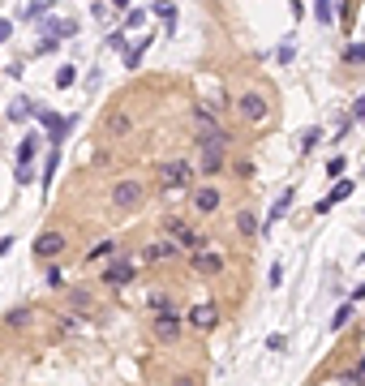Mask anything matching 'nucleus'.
Listing matches in <instances>:
<instances>
[{"label": "nucleus", "instance_id": "obj_33", "mask_svg": "<svg viewBox=\"0 0 365 386\" xmlns=\"http://www.w3.org/2000/svg\"><path fill=\"white\" fill-rule=\"evenodd\" d=\"M348 322H352V305H339V309H335V318H331V330L339 335V330H344Z\"/></svg>", "mask_w": 365, "mask_h": 386}, {"label": "nucleus", "instance_id": "obj_2", "mask_svg": "<svg viewBox=\"0 0 365 386\" xmlns=\"http://www.w3.org/2000/svg\"><path fill=\"white\" fill-rule=\"evenodd\" d=\"M189 185H198V168H193L189 159H181V154L159 168V189L163 193H185Z\"/></svg>", "mask_w": 365, "mask_h": 386}, {"label": "nucleus", "instance_id": "obj_45", "mask_svg": "<svg viewBox=\"0 0 365 386\" xmlns=\"http://www.w3.org/2000/svg\"><path fill=\"white\" fill-rule=\"evenodd\" d=\"M90 163H95V168H108V163H112V154H108V150H95V154H90Z\"/></svg>", "mask_w": 365, "mask_h": 386}, {"label": "nucleus", "instance_id": "obj_32", "mask_svg": "<svg viewBox=\"0 0 365 386\" xmlns=\"http://www.w3.org/2000/svg\"><path fill=\"white\" fill-rule=\"evenodd\" d=\"M168 386H202V373H193V369H181L168 378Z\"/></svg>", "mask_w": 365, "mask_h": 386}, {"label": "nucleus", "instance_id": "obj_34", "mask_svg": "<svg viewBox=\"0 0 365 386\" xmlns=\"http://www.w3.org/2000/svg\"><path fill=\"white\" fill-rule=\"evenodd\" d=\"M142 26H146V9H125V31H142Z\"/></svg>", "mask_w": 365, "mask_h": 386}, {"label": "nucleus", "instance_id": "obj_47", "mask_svg": "<svg viewBox=\"0 0 365 386\" xmlns=\"http://www.w3.org/2000/svg\"><path fill=\"white\" fill-rule=\"evenodd\" d=\"M9 35H13V22H0V43H9Z\"/></svg>", "mask_w": 365, "mask_h": 386}, {"label": "nucleus", "instance_id": "obj_44", "mask_svg": "<svg viewBox=\"0 0 365 386\" xmlns=\"http://www.w3.org/2000/svg\"><path fill=\"white\" fill-rule=\"evenodd\" d=\"M168 305H172V296H168V292H151V309H168Z\"/></svg>", "mask_w": 365, "mask_h": 386}, {"label": "nucleus", "instance_id": "obj_38", "mask_svg": "<svg viewBox=\"0 0 365 386\" xmlns=\"http://www.w3.org/2000/svg\"><path fill=\"white\" fill-rule=\"evenodd\" d=\"M344 168H348V159H344V154H335V159L327 163V176H331V180H339V176H344Z\"/></svg>", "mask_w": 365, "mask_h": 386}, {"label": "nucleus", "instance_id": "obj_22", "mask_svg": "<svg viewBox=\"0 0 365 386\" xmlns=\"http://www.w3.org/2000/svg\"><path fill=\"white\" fill-rule=\"evenodd\" d=\"M185 227H189V219H185V215H163V219H159V236H172V241H177Z\"/></svg>", "mask_w": 365, "mask_h": 386}, {"label": "nucleus", "instance_id": "obj_18", "mask_svg": "<svg viewBox=\"0 0 365 386\" xmlns=\"http://www.w3.org/2000/svg\"><path fill=\"white\" fill-rule=\"evenodd\" d=\"M39 150H43V138H39V134H26V138H22V146H17V163H22V168H31Z\"/></svg>", "mask_w": 365, "mask_h": 386}, {"label": "nucleus", "instance_id": "obj_11", "mask_svg": "<svg viewBox=\"0 0 365 386\" xmlns=\"http://www.w3.org/2000/svg\"><path fill=\"white\" fill-rule=\"evenodd\" d=\"M185 326H189V330H198V335H211V330L219 326V305H215V300L193 305L189 314H185Z\"/></svg>", "mask_w": 365, "mask_h": 386}, {"label": "nucleus", "instance_id": "obj_28", "mask_svg": "<svg viewBox=\"0 0 365 386\" xmlns=\"http://www.w3.org/2000/svg\"><path fill=\"white\" fill-rule=\"evenodd\" d=\"M73 82H78V69H73V65H60V69H56V77H52V86H60V90H69Z\"/></svg>", "mask_w": 365, "mask_h": 386}, {"label": "nucleus", "instance_id": "obj_29", "mask_svg": "<svg viewBox=\"0 0 365 386\" xmlns=\"http://www.w3.org/2000/svg\"><path fill=\"white\" fill-rule=\"evenodd\" d=\"M314 17H318L323 26L335 22V0H314Z\"/></svg>", "mask_w": 365, "mask_h": 386}, {"label": "nucleus", "instance_id": "obj_39", "mask_svg": "<svg viewBox=\"0 0 365 386\" xmlns=\"http://www.w3.org/2000/svg\"><path fill=\"white\" fill-rule=\"evenodd\" d=\"M90 17H95V22H108L112 13H108V5H104V0H90Z\"/></svg>", "mask_w": 365, "mask_h": 386}, {"label": "nucleus", "instance_id": "obj_10", "mask_svg": "<svg viewBox=\"0 0 365 386\" xmlns=\"http://www.w3.org/2000/svg\"><path fill=\"white\" fill-rule=\"evenodd\" d=\"M189 266H193V275L215 279V275H224V271H228V257H224V253H211V249L202 245V249H193V253H189Z\"/></svg>", "mask_w": 365, "mask_h": 386}, {"label": "nucleus", "instance_id": "obj_52", "mask_svg": "<svg viewBox=\"0 0 365 386\" xmlns=\"http://www.w3.org/2000/svg\"><path fill=\"white\" fill-rule=\"evenodd\" d=\"M361 180H365V168H361Z\"/></svg>", "mask_w": 365, "mask_h": 386}, {"label": "nucleus", "instance_id": "obj_13", "mask_svg": "<svg viewBox=\"0 0 365 386\" xmlns=\"http://www.w3.org/2000/svg\"><path fill=\"white\" fill-rule=\"evenodd\" d=\"M352 189H357V180H344V176H339V185H331V193H327V198H323L318 206H314V215H327L331 206L348 202V198H352Z\"/></svg>", "mask_w": 365, "mask_h": 386}, {"label": "nucleus", "instance_id": "obj_4", "mask_svg": "<svg viewBox=\"0 0 365 386\" xmlns=\"http://www.w3.org/2000/svg\"><path fill=\"white\" fill-rule=\"evenodd\" d=\"M151 335H155V344L172 348V344H181V335H185V318L177 314L172 305H168V309H155V318H151Z\"/></svg>", "mask_w": 365, "mask_h": 386}, {"label": "nucleus", "instance_id": "obj_49", "mask_svg": "<svg viewBox=\"0 0 365 386\" xmlns=\"http://www.w3.org/2000/svg\"><path fill=\"white\" fill-rule=\"evenodd\" d=\"M13 249V236H0V253H9Z\"/></svg>", "mask_w": 365, "mask_h": 386}, {"label": "nucleus", "instance_id": "obj_21", "mask_svg": "<svg viewBox=\"0 0 365 386\" xmlns=\"http://www.w3.org/2000/svg\"><path fill=\"white\" fill-rule=\"evenodd\" d=\"M215 129H219L215 112H211V108H202V103H198V108H193V134H215Z\"/></svg>", "mask_w": 365, "mask_h": 386}, {"label": "nucleus", "instance_id": "obj_36", "mask_svg": "<svg viewBox=\"0 0 365 386\" xmlns=\"http://www.w3.org/2000/svg\"><path fill=\"white\" fill-rule=\"evenodd\" d=\"M56 47H60V39H56V35H43V39H39V47H35V56H52Z\"/></svg>", "mask_w": 365, "mask_h": 386}, {"label": "nucleus", "instance_id": "obj_42", "mask_svg": "<svg viewBox=\"0 0 365 386\" xmlns=\"http://www.w3.org/2000/svg\"><path fill=\"white\" fill-rule=\"evenodd\" d=\"M292 56H297V43H292V39H284V43H279V61H284V65H288V61H292Z\"/></svg>", "mask_w": 365, "mask_h": 386}, {"label": "nucleus", "instance_id": "obj_24", "mask_svg": "<svg viewBox=\"0 0 365 386\" xmlns=\"http://www.w3.org/2000/svg\"><path fill=\"white\" fill-rule=\"evenodd\" d=\"M116 249H120V245H116V241H95V245H90V249H86V262H90V266H95V262H104V257H112V253H116Z\"/></svg>", "mask_w": 365, "mask_h": 386}, {"label": "nucleus", "instance_id": "obj_9", "mask_svg": "<svg viewBox=\"0 0 365 386\" xmlns=\"http://www.w3.org/2000/svg\"><path fill=\"white\" fill-rule=\"evenodd\" d=\"M185 249L172 241V236H159L151 245H142V266H163V262H177Z\"/></svg>", "mask_w": 365, "mask_h": 386}, {"label": "nucleus", "instance_id": "obj_14", "mask_svg": "<svg viewBox=\"0 0 365 386\" xmlns=\"http://www.w3.org/2000/svg\"><path fill=\"white\" fill-rule=\"evenodd\" d=\"M232 134L228 129H215V134H198V154H228Z\"/></svg>", "mask_w": 365, "mask_h": 386}, {"label": "nucleus", "instance_id": "obj_43", "mask_svg": "<svg viewBox=\"0 0 365 386\" xmlns=\"http://www.w3.org/2000/svg\"><path fill=\"white\" fill-rule=\"evenodd\" d=\"M352 9H357V0H344V13H339V26H344V31L352 26Z\"/></svg>", "mask_w": 365, "mask_h": 386}, {"label": "nucleus", "instance_id": "obj_26", "mask_svg": "<svg viewBox=\"0 0 365 386\" xmlns=\"http://www.w3.org/2000/svg\"><path fill=\"white\" fill-rule=\"evenodd\" d=\"M146 47H151V39H142V43H133V47H125V69L133 73L138 65H142V56H146Z\"/></svg>", "mask_w": 365, "mask_h": 386}, {"label": "nucleus", "instance_id": "obj_30", "mask_svg": "<svg viewBox=\"0 0 365 386\" xmlns=\"http://www.w3.org/2000/svg\"><path fill=\"white\" fill-rule=\"evenodd\" d=\"M47 9H52V0H31L22 17H26V22H43V17H47Z\"/></svg>", "mask_w": 365, "mask_h": 386}, {"label": "nucleus", "instance_id": "obj_16", "mask_svg": "<svg viewBox=\"0 0 365 386\" xmlns=\"http://www.w3.org/2000/svg\"><path fill=\"white\" fill-rule=\"evenodd\" d=\"M232 223H236V236H241V241H258L262 223H258V215H254V211H236V219H232Z\"/></svg>", "mask_w": 365, "mask_h": 386}, {"label": "nucleus", "instance_id": "obj_31", "mask_svg": "<svg viewBox=\"0 0 365 386\" xmlns=\"http://www.w3.org/2000/svg\"><path fill=\"white\" fill-rule=\"evenodd\" d=\"M339 61L344 65H365V43H348L344 51H339Z\"/></svg>", "mask_w": 365, "mask_h": 386}, {"label": "nucleus", "instance_id": "obj_25", "mask_svg": "<svg viewBox=\"0 0 365 386\" xmlns=\"http://www.w3.org/2000/svg\"><path fill=\"white\" fill-rule=\"evenodd\" d=\"M339 386H365V352L357 356V365L348 373H339Z\"/></svg>", "mask_w": 365, "mask_h": 386}, {"label": "nucleus", "instance_id": "obj_48", "mask_svg": "<svg viewBox=\"0 0 365 386\" xmlns=\"http://www.w3.org/2000/svg\"><path fill=\"white\" fill-rule=\"evenodd\" d=\"M352 116H365V95H361L357 103H352Z\"/></svg>", "mask_w": 365, "mask_h": 386}, {"label": "nucleus", "instance_id": "obj_41", "mask_svg": "<svg viewBox=\"0 0 365 386\" xmlns=\"http://www.w3.org/2000/svg\"><path fill=\"white\" fill-rule=\"evenodd\" d=\"M108 47H116V51H125V47H129L125 31H112V35H108Z\"/></svg>", "mask_w": 365, "mask_h": 386}, {"label": "nucleus", "instance_id": "obj_50", "mask_svg": "<svg viewBox=\"0 0 365 386\" xmlns=\"http://www.w3.org/2000/svg\"><path fill=\"white\" fill-rule=\"evenodd\" d=\"M112 5H116V9H120V13H125V9H129V0H112Z\"/></svg>", "mask_w": 365, "mask_h": 386}, {"label": "nucleus", "instance_id": "obj_20", "mask_svg": "<svg viewBox=\"0 0 365 386\" xmlns=\"http://www.w3.org/2000/svg\"><path fill=\"white\" fill-rule=\"evenodd\" d=\"M31 112H39V103H35L31 95H17V99L9 103V120H17V124H22V120H26Z\"/></svg>", "mask_w": 365, "mask_h": 386}, {"label": "nucleus", "instance_id": "obj_35", "mask_svg": "<svg viewBox=\"0 0 365 386\" xmlns=\"http://www.w3.org/2000/svg\"><path fill=\"white\" fill-rule=\"evenodd\" d=\"M47 288H52V292H60V288H65V271H60L56 262H47Z\"/></svg>", "mask_w": 365, "mask_h": 386}, {"label": "nucleus", "instance_id": "obj_8", "mask_svg": "<svg viewBox=\"0 0 365 386\" xmlns=\"http://www.w3.org/2000/svg\"><path fill=\"white\" fill-rule=\"evenodd\" d=\"M133 129H138V116H133L129 108H112V112L99 120V134H104V138H112V142L133 138Z\"/></svg>", "mask_w": 365, "mask_h": 386}, {"label": "nucleus", "instance_id": "obj_40", "mask_svg": "<svg viewBox=\"0 0 365 386\" xmlns=\"http://www.w3.org/2000/svg\"><path fill=\"white\" fill-rule=\"evenodd\" d=\"M52 176H56V150H47V168H43V180H47V185H52ZM43 185V189H47Z\"/></svg>", "mask_w": 365, "mask_h": 386}, {"label": "nucleus", "instance_id": "obj_3", "mask_svg": "<svg viewBox=\"0 0 365 386\" xmlns=\"http://www.w3.org/2000/svg\"><path fill=\"white\" fill-rule=\"evenodd\" d=\"M232 112H236V120H245V124H266L271 120V99H266L262 90H241L236 95V103H232Z\"/></svg>", "mask_w": 365, "mask_h": 386}, {"label": "nucleus", "instance_id": "obj_1", "mask_svg": "<svg viewBox=\"0 0 365 386\" xmlns=\"http://www.w3.org/2000/svg\"><path fill=\"white\" fill-rule=\"evenodd\" d=\"M146 198H151V189H146V180H138V176H116L108 185V206L116 215H138L146 206Z\"/></svg>", "mask_w": 365, "mask_h": 386}, {"label": "nucleus", "instance_id": "obj_15", "mask_svg": "<svg viewBox=\"0 0 365 386\" xmlns=\"http://www.w3.org/2000/svg\"><path fill=\"white\" fill-rule=\"evenodd\" d=\"M35 116L43 120V129H47V134H52V142H60V138L69 134V129H73V116H56V112H47V108H39Z\"/></svg>", "mask_w": 365, "mask_h": 386}, {"label": "nucleus", "instance_id": "obj_12", "mask_svg": "<svg viewBox=\"0 0 365 386\" xmlns=\"http://www.w3.org/2000/svg\"><path fill=\"white\" fill-rule=\"evenodd\" d=\"M60 292H65V305L73 309V314H82V318H90L95 305H99V300H95V292L82 288V283H78V288H60Z\"/></svg>", "mask_w": 365, "mask_h": 386}, {"label": "nucleus", "instance_id": "obj_46", "mask_svg": "<svg viewBox=\"0 0 365 386\" xmlns=\"http://www.w3.org/2000/svg\"><path fill=\"white\" fill-rule=\"evenodd\" d=\"M266 348H271V352H284V348H288V339H284V335H271V339H266Z\"/></svg>", "mask_w": 365, "mask_h": 386}, {"label": "nucleus", "instance_id": "obj_53", "mask_svg": "<svg viewBox=\"0 0 365 386\" xmlns=\"http://www.w3.org/2000/svg\"><path fill=\"white\" fill-rule=\"evenodd\" d=\"M361 124H365V116H361Z\"/></svg>", "mask_w": 365, "mask_h": 386}, {"label": "nucleus", "instance_id": "obj_51", "mask_svg": "<svg viewBox=\"0 0 365 386\" xmlns=\"http://www.w3.org/2000/svg\"><path fill=\"white\" fill-rule=\"evenodd\" d=\"M361 339H365V326H361Z\"/></svg>", "mask_w": 365, "mask_h": 386}, {"label": "nucleus", "instance_id": "obj_6", "mask_svg": "<svg viewBox=\"0 0 365 386\" xmlns=\"http://www.w3.org/2000/svg\"><path fill=\"white\" fill-rule=\"evenodd\" d=\"M189 215H198V219H211L219 206H224V193H219V185H189Z\"/></svg>", "mask_w": 365, "mask_h": 386}, {"label": "nucleus", "instance_id": "obj_37", "mask_svg": "<svg viewBox=\"0 0 365 386\" xmlns=\"http://www.w3.org/2000/svg\"><path fill=\"white\" fill-rule=\"evenodd\" d=\"M318 142H323V129H305V134H301V150H305V154L318 146Z\"/></svg>", "mask_w": 365, "mask_h": 386}, {"label": "nucleus", "instance_id": "obj_19", "mask_svg": "<svg viewBox=\"0 0 365 386\" xmlns=\"http://www.w3.org/2000/svg\"><path fill=\"white\" fill-rule=\"evenodd\" d=\"M146 13H155L163 22V35L177 31V5H172V0H155V9H146Z\"/></svg>", "mask_w": 365, "mask_h": 386}, {"label": "nucleus", "instance_id": "obj_5", "mask_svg": "<svg viewBox=\"0 0 365 386\" xmlns=\"http://www.w3.org/2000/svg\"><path fill=\"white\" fill-rule=\"evenodd\" d=\"M133 279H138V266H133V253H125V249H116L112 262L99 271V283H104V288H129Z\"/></svg>", "mask_w": 365, "mask_h": 386}, {"label": "nucleus", "instance_id": "obj_17", "mask_svg": "<svg viewBox=\"0 0 365 386\" xmlns=\"http://www.w3.org/2000/svg\"><path fill=\"white\" fill-rule=\"evenodd\" d=\"M31 322H35V305H17L5 314V330H31Z\"/></svg>", "mask_w": 365, "mask_h": 386}, {"label": "nucleus", "instance_id": "obj_7", "mask_svg": "<svg viewBox=\"0 0 365 386\" xmlns=\"http://www.w3.org/2000/svg\"><path fill=\"white\" fill-rule=\"evenodd\" d=\"M31 253L39 257V262H56V257H65V253H69V236H65L60 227H47V232H39V236H35Z\"/></svg>", "mask_w": 365, "mask_h": 386}, {"label": "nucleus", "instance_id": "obj_23", "mask_svg": "<svg viewBox=\"0 0 365 386\" xmlns=\"http://www.w3.org/2000/svg\"><path fill=\"white\" fill-rule=\"evenodd\" d=\"M292 198H297V189L288 185V189H284V193L275 198V206H271V215H266V223H279V219L288 215V206H292Z\"/></svg>", "mask_w": 365, "mask_h": 386}, {"label": "nucleus", "instance_id": "obj_27", "mask_svg": "<svg viewBox=\"0 0 365 386\" xmlns=\"http://www.w3.org/2000/svg\"><path fill=\"white\" fill-rule=\"evenodd\" d=\"M224 159H228V154H198V168H202V176H215L219 168H224Z\"/></svg>", "mask_w": 365, "mask_h": 386}]
</instances>
